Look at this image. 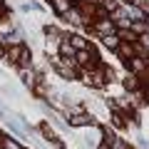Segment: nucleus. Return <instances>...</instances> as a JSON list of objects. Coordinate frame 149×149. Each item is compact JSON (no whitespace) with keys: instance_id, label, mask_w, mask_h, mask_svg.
<instances>
[{"instance_id":"f257e3e1","label":"nucleus","mask_w":149,"mask_h":149,"mask_svg":"<svg viewBox=\"0 0 149 149\" xmlns=\"http://www.w3.org/2000/svg\"><path fill=\"white\" fill-rule=\"evenodd\" d=\"M92 122H95V119H92L90 114H74V117L70 119V127H90Z\"/></svg>"},{"instance_id":"f03ea898","label":"nucleus","mask_w":149,"mask_h":149,"mask_svg":"<svg viewBox=\"0 0 149 149\" xmlns=\"http://www.w3.org/2000/svg\"><path fill=\"white\" fill-rule=\"evenodd\" d=\"M95 30L100 32L102 37H104V35H112V32H114V22H112V20H100V22L95 25Z\"/></svg>"},{"instance_id":"7ed1b4c3","label":"nucleus","mask_w":149,"mask_h":149,"mask_svg":"<svg viewBox=\"0 0 149 149\" xmlns=\"http://www.w3.org/2000/svg\"><path fill=\"white\" fill-rule=\"evenodd\" d=\"M74 57H77V62H80V65H90V62H95V55H92L90 50H80Z\"/></svg>"},{"instance_id":"20e7f679","label":"nucleus","mask_w":149,"mask_h":149,"mask_svg":"<svg viewBox=\"0 0 149 149\" xmlns=\"http://www.w3.org/2000/svg\"><path fill=\"white\" fill-rule=\"evenodd\" d=\"M60 52H62L65 57H72V55H74V47L70 45L67 37H62V40H60Z\"/></svg>"},{"instance_id":"39448f33","label":"nucleus","mask_w":149,"mask_h":149,"mask_svg":"<svg viewBox=\"0 0 149 149\" xmlns=\"http://www.w3.org/2000/svg\"><path fill=\"white\" fill-rule=\"evenodd\" d=\"M65 15H67V20L74 22V25H82V22H85V20H82V15H80V10H74V8H70Z\"/></svg>"},{"instance_id":"423d86ee","label":"nucleus","mask_w":149,"mask_h":149,"mask_svg":"<svg viewBox=\"0 0 149 149\" xmlns=\"http://www.w3.org/2000/svg\"><path fill=\"white\" fill-rule=\"evenodd\" d=\"M52 5H55V10H57L60 15H65V13L72 8V5H70V0H52Z\"/></svg>"},{"instance_id":"0eeeda50","label":"nucleus","mask_w":149,"mask_h":149,"mask_svg":"<svg viewBox=\"0 0 149 149\" xmlns=\"http://www.w3.org/2000/svg\"><path fill=\"white\" fill-rule=\"evenodd\" d=\"M102 40H104V45H107L109 50H117V45H119V37L114 35V32H112V35H104Z\"/></svg>"},{"instance_id":"6e6552de","label":"nucleus","mask_w":149,"mask_h":149,"mask_svg":"<svg viewBox=\"0 0 149 149\" xmlns=\"http://www.w3.org/2000/svg\"><path fill=\"white\" fill-rule=\"evenodd\" d=\"M0 142H3V149H22L20 144H17L15 139H10V137H3Z\"/></svg>"},{"instance_id":"1a4fd4ad","label":"nucleus","mask_w":149,"mask_h":149,"mask_svg":"<svg viewBox=\"0 0 149 149\" xmlns=\"http://www.w3.org/2000/svg\"><path fill=\"white\" fill-rule=\"evenodd\" d=\"M127 67H132L134 72H142V70H144V62H142L139 57H134V60H129V62H127Z\"/></svg>"},{"instance_id":"9d476101","label":"nucleus","mask_w":149,"mask_h":149,"mask_svg":"<svg viewBox=\"0 0 149 149\" xmlns=\"http://www.w3.org/2000/svg\"><path fill=\"white\" fill-rule=\"evenodd\" d=\"M30 52H27L25 47H22V52H20V60H17V65H20V67H27V65H30Z\"/></svg>"},{"instance_id":"9b49d317","label":"nucleus","mask_w":149,"mask_h":149,"mask_svg":"<svg viewBox=\"0 0 149 149\" xmlns=\"http://www.w3.org/2000/svg\"><path fill=\"white\" fill-rule=\"evenodd\" d=\"M70 45H72V47H77V50H87V45H85V40H82V37H70Z\"/></svg>"},{"instance_id":"f8f14e48","label":"nucleus","mask_w":149,"mask_h":149,"mask_svg":"<svg viewBox=\"0 0 149 149\" xmlns=\"http://www.w3.org/2000/svg\"><path fill=\"white\" fill-rule=\"evenodd\" d=\"M22 82H25V85H35V74H32V72H27V70H25V72H22Z\"/></svg>"},{"instance_id":"ddd939ff","label":"nucleus","mask_w":149,"mask_h":149,"mask_svg":"<svg viewBox=\"0 0 149 149\" xmlns=\"http://www.w3.org/2000/svg\"><path fill=\"white\" fill-rule=\"evenodd\" d=\"M20 52H22V47L17 45V47H13V50H10V55H8V57H10L13 62H17V60H20Z\"/></svg>"},{"instance_id":"4468645a","label":"nucleus","mask_w":149,"mask_h":149,"mask_svg":"<svg viewBox=\"0 0 149 149\" xmlns=\"http://www.w3.org/2000/svg\"><path fill=\"white\" fill-rule=\"evenodd\" d=\"M124 87H127V90H134V87H137V77H134V74H129L127 80H124Z\"/></svg>"},{"instance_id":"2eb2a0df","label":"nucleus","mask_w":149,"mask_h":149,"mask_svg":"<svg viewBox=\"0 0 149 149\" xmlns=\"http://www.w3.org/2000/svg\"><path fill=\"white\" fill-rule=\"evenodd\" d=\"M100 149H109V144H102V147H100Z\"/></svg>"},{"instance_id":"dca6fc26","label":"nucleus","mask_w":149,"mask_h":149,"mask_svg":"<svg viewBox=\"0 0 149 149\" xmlns=\"http://www.w3.org/2000/svg\"><path fill=\"white\" fill-rule=\"evenodd\" d=\"M0 5H3V0H0Z\"/></svg>"}]
</instances>
